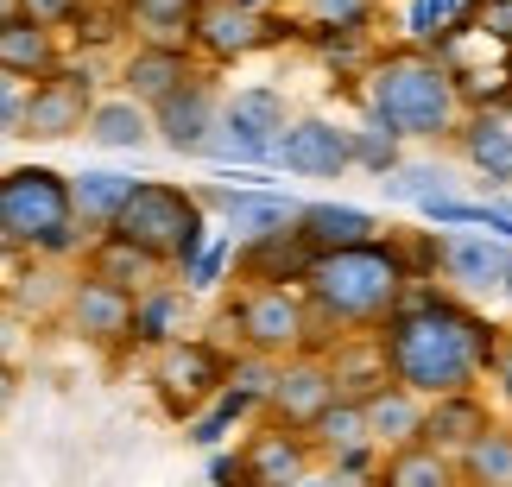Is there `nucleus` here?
<instances>
[{"mask_svg": "<svg viewBox=\"0 0 512 487\" xmlns=\"http://www.w3.org/2000/svg\"><path fill=\"white\" fill-rule=\"evenodd\" d=\"M228 266H234V241L228 235H209L203 253L184 266V279H190V291H215V285H228Z\"/></svg>", "mask_w": 512, "mask_h": 487, "instance_id": "nucleus-38", "label": "nucleus"}, {"mask_svg": "<svg viewBox=\"0 0 512 487\" xmlns=\"http://www.w3.org/2000/svg\"><path fill=\"white\" fill-rule=\"evenodd\" d=\"M83 140L108 146V152H140V146H152V108L127 102V95H95V108L83 121Z\"/></svg>", "mask_w": 512, "mask_h": 487, "instance_id": "nucleus-25", "label": "nucleus"}, {"mask_svg": "<svg viewBox=\"0 0 512 487\" xmlns=\"http://www.w3.org/2000/svg\"><path fill=\"white\" fill-rule=\"evenodd\" d=\"M241 481L247 487H298L304 475H310V443H304V431H291V424H260V431H253L241 450Z\"/></svg>", "mask_w": 512, "mask_h": 487, "instance_id": "nucleus-15", "label": "nucleus"}, {"mask_svg": "<svg viewBox=\"0 0 512 487\" xmlns=\"http://www.w3.org/2000/svg\"><path fill=\"white\" fill-rule=\"evenodd\" d=\"M304 304L310 317L342 329V336H367L392 317V304L411 291V272H405V247L399 235H380V241H361V247H336V253H310L304 266Z\"/></svg>", "mask_w": 512, "mask_h": 487, "instance_id": "nucleus-2", "label": "nucleus"}, {"mask_svg": "<svg viewBox=\"0 0 512 487\" xmlns=\"http://www.w3.org/2000/svg\"><path fill=\"white\" fill-rule=\"evenodd\" d=\"M462 7H468V0H411L405 32L424 45V38H437V32H449V26H462Z\"/></svg>", "mask_w": 512, "mask_h": 487, "instance_id": "nucleus-39", "label": "nucleus"}, {"mask_svg": "<svg viewBox=\"0 0 512 487\" xmlns=\"http://www.w3.org/2000/svg\"><path fill=\"white\" fill-rule=\"evenodd\" d=\"M487 424H494V412H487L481 393H443V399H424L418 443H424V450H437V456H462Z\"/></svg>", "mask_w": 512, "mask_h": 487, "instance_id": "nucleus-19", "label": "nucleus"}, {"mask_svg": "<svg viewBox=\"0 0 512 487\" xmlns=\"http://www.w3.org/2000/svg\"><path fill=\"white\" fill-rule=\"evenodd\" d=\"M304 266H310V247L291 228L234 247V279L241 285H304Z\"/></svg>", "mask_w": 512, "mask_h": 487, "instance_id": "nucleus-21", "label": "nucleus"}, {"mask_svg": "<svg viewBox=\"0 0 512 487\" xmlns=\"http://www.w3.org/2000/svg\"><path fill=\"white\" fill-rule=\"evenodd\" d=\"M462 152L487 184H512V121L500 114H462Z\"/></svg>", "mask_w": 512, "mask_h": 487, "instance_id": "nucleus-29", "label": "nucleus"}, {"mask_svg": "<svg viewBox=\"0 0 512 487\" xmlns=\"http://www.w3.org/2000/svg\"><path fill=\"white\" fill-rule=\"evenodd\" d=\"M361 418H367V437H373V450H411L418 443V424H424V399L418 393H405V386H373V393L361 399Z\"/></svg>", "mask_w": 512, "mask_h": 487, "instance_id": "nucleus-24", "label": "nucleus"}, {"mask_svg": "<svg viewBox=\"0 0 512 487\" xmlns=\"http://www.w3.org/2000/svg\"><path fill=\"white\" fill-rule=\"evenodd\" d=\"M215 114H222V102H215L209 76L196 70L184 89H171L159 108H152V140H165L171 152H184V159H209L215 146Z\"/></svg>", "mask_w": 512, "mask_h": 487, "instance_id": "nucleus-11", "label": "nucleus"}, {"mask_svg": "<svg viewBox=\"0 0 512 487\" xmlns=\"http://www.w3.org/2000/svg\"><path fill=\"white\" fill-rule=\"evenodd\" d=\"M13 7H19V19H32V26H45V32L64 38L70 19L83 13V0H13Z\"/></svg>", "mask_w": 512, "mask_h": 487, "instance_id": "nucleus-40", "label": "nucleus"}, {"mask_svg": "<svg viewBox=\"0 0 512 487\" xmlns=\"http://www.w3.org/2000/svg\"><path fill=\"white\" fill-rule=\"evenodd\" d=\"M241 355H266V361H291V355H323L317 342V317H310L298 285H234L228 317Z\"/></svg>", "mask_w": 512, "mask_h": 487, "instance_id": "nucleus-6", "label": "nucleus"}, {"mask_svg": "<svg viewBox=\"0 0 512 487\" xmlns=\"http://www.w3.org/2000/svg\"><path fill=\"white\" fill-rule=\"evenodd\" d=\"M95 235L70 216V178L51 165H13L0 171V247L32 260H70Z\"/></svg>", "mask_w": 512, "mask_h": 487, "instance_id": "nucleus-4", "label": "nucleus"}, {"mask_svg": "<svg viewBox=\"0 0 512 487\" xmlns=\"http://www.w3.org/2000/svg\"><path fill=\"white\" fill-rule=\"evenodd\" d=\"M95 108V70L89 64H57L51 76H38V83L19 89V121H13V140H76Z\"/></svg>", "mask_w": 512, "mask_h": 487, "instance_id": "nucleus-7", "label": "nucleus"}, {"mask_svg": "<svg viewBox=\"0 0 512 487\" xmlns=\"http://www.w3.org/2000/svg\"><path fill=\"white\" fill-rule=\"evenodd\" d=\"M203 209H222L228 216V241H260V235H285L291 222H298V203L279 197V190H266L260 178L253 184H234V190H209Z\"/></svg>", "mask_w": 512, "mask_h": 487, "instance_id": "nucleus-17", "label": "nucleus"}, {"mask_svg": "<svg viewBox=\"0 0 512 487\" xmlns=\"http://www.w3.org/2000/svg\"><path fill=\"white\" fill-rule=\"evenodd\" d=\"M304 443H310V456L329 462L336 475H361L373 456V437H367V418H361V399H329L317 418L304 424Z\"/></svg>", "mask_w": 512, "mask_h": 487, "instance_id": "nucleus-14", "label": "nucleus"}, {"mask_svg": "<svg viewBox=\"0 0 512 487\" xmlns=\"http://www.w3.org/2000/svg\"><path fill=\"white\" fill-rule=\"evenodd\" d=\"M310 253H336V247H361V241H380V216L361 203H298V222H291Z\"/></svg>", "mask_w": 512, "mask_h": 487, "instance_id": "nucleus-20", "label": "nucleus"}, {"mask_svg": "<svg viewBox=\"0 0 512 487\" xmlns=\"http://www.w3.org/2000/svg\"><path fill=\"white\" fill-rule=\"evenodd\" d=\"M13 13H19V7H13V0H0V26H7V19H13Z\"/></svg>", "mask_w": 512, "mask_h": 487, "instance_id": "nucleus-47", "label": "nucleus"}, {"mask_svg": "<svg viewBox=\"0 0 512 487\" xmlns=\"http://www.w3.org/2000/svg\"><path fill=\"white\" fill-rule=\"evenodd\" d=\"M57 64H64V38L32 26V19H7L0 26V76L7 83H38V76H51Z\"/></svg>", "mask_w": 512, "mask_h": 487, "instance_id": "nucleus-23", "label": "nucleus"}, {"mask_svg": "<svg viewBox=\"0 0 512 487\" xmlns=\"http://www.w3.org/2000/svg\"><path fill=\"white\" fill-rule=\"evenodd\" d=\"M228 355L203 336H171L152 348V386H159V405L171 418H196L203 405L222 393Z\"/></svg>", "mask_w": 512, "mask_h": 487, "instance_id": "nucleus-9", "label": "nucleus"}, {"mask_svg": "<svg viewBox=\"0 0 512 487\" xmlns=\"http://www.w3.org/2000/svg\"><path fill=\"white\" fill-rule=\"evenodd\" d=\"M329 399H336V380H329V361L323 355H291V361H279V374H272V386H266L272 424H291V431H304V424L317 418Z\"/></svg>", "mask_w": 512, "mask_h": 487, "instance_id": "nucleus-16", "label": "nucleus"}, {"mask_svg": "<svg viewBox=\"0 0 512 487\" xmlns=\"http://www.w3.org/2000/svg\"><path fill=\"white\" fill-rule=\"evenodd\" d=\"M468 32L494 38V45L512 51V0H475V19H468Z\"/></svg>", "mask_w": 512, "mask_h": 487, "instance_id": "nucleus-41", "label": "nucleus"}, {"mask_svg": "<svg viewBox=\"0 0 512 487\" xmlns=\"http://www.w3.org/2000/svg\"><path fill=\"white\" fill-rule=\"evenodd\" d=\"M171 336H184V291L177 285H152L133 298V342L140 348H159Z\"/></svg>", "mask_w": 512, "mask_h": 487, "instance_id": "nucleus-32", "label": "nucleus"}, {"mask_svg": "<svg viewBox=\"0 0 512 487\" xmlns=\"http://www.w3.org/2000/svg\"><path fill=\"white\" fill-rule=\"evenodd\" d=\"M13 121H19V83L0 76V140H13Z\"/></svg>", "mask_w": 512, "mask_h": 487, "instance_id": "nucleus-44", "label": "nucleus"}, {"mask_svg": "<svg viewBox=\"0 0 512 487\" xmlns=\"http://www.w3.org/2000/svg\"><path fill=\"white\" fill-rule=\"evenodd\" d=\"M209 481H215V487H247V481H241V456H222V450H215V456H209Z\"/></svg>", "mask_w": 512, "mask_h": 487, "instance_id": "nucleus-43", "label": "nucleus"}, {"mask_svg": "<svg viewBox=\"0 0 512 487\" xmlns=\"http://www.w3.org/2000/svg\"><path fill=\"white\" fill-rule=\"evenodd\" d=\"M247 412H260V405L222 386V393H215V399H209L196 418H184V424H190V443H203V450H222V437H228V431H234V424H241Z\"/></svg>", "mask_w": 512, "mask_h": 487, "instance_id": "nucleus-34", "label": "nucleus"}, {"mask_svg": "<svg viewBox=\"0 0 512 487\" xmlns=\"http://www.w3.org/2000/svg\"><path fill=\"white\" fill-rule=\"evenodd\" d=\"M272 165H285L291 178H342L348 165V127H336L329 114H291V127L272 146Z\"/></svg>", "mask_w": 512, "mask_h": 487, "instance_id": "nucleus-12", "label": "nucleus"}, {"mask_svg": "<svg viewBox=\"0 0 512 487\" xmlns=\"http://www.w3.org/2000/svg\"><path fill=\"white\" fill-rule=\"evenodd\" d=\"M487 374H494V386H500V399L512 405V336H500V348H494V361H487Z\"/></svg>", "mask_w": 512, "mask_h": 487, "instance_id": "nucleus-42", "label": "nucleus"}, {"mask_svg": "<svg viewBox=\"0 0 512 487\" xmlns=\"http://www.w3.org/2000/svg\"><path fill=\"white\" fill-rule=\"evenodd\" d=\"M456 481L462 487H512V431L506 424H487L456 456Z\"/></svg>", "mask_w": 512, "mask_h": 487, "instance_id": "nucleus-31", "label": "nucleus"}, {"mask_svg": "<svg viewBox=\"0 0 512 487\" xmlns=\"http://www.w3.org/2000/svg\"><path fill=\"white\" fill-rule=\"evenodd\" d=\"M373 487H462V481H456V456H437L424 443H411V450L386 456V469Z\"/></svg>", "mask_w": 512, "mask_h": 487, "instance_id": "nucleus-33", "label": "nucleus"}, {"mask_svg": "<svg viewBox=\"0 0 512 487\" xmlns=\"http://www.w3.org/2000/svg\"><path fill=\"white\" fill-rule=\"evenodd\" d=\"M373 342H380L392 386H405L418 399H443V393H475L481 386L487 361L500 348V329L437 285H411L392 304V317L373 329Z\"/></svg>", "mask_w": 512, "mask_h": 487, "instance_id": "nucleus-1", "label": "nucleus"}, {"mask_svg": "<svg viewBox=\"0 0 512 487\" xmlns=\"http://www.w3.org/2000/svg\"><path fill=\"white\" fill-rule=\"evenodd\" d=\"M304 19L317 32H336V38H348V32H367V19H373V0H304Z\"/></svg>", "mask_w": 512, "mask_h": 487, "instance_id": "nucleus-37", "label": "nucleus"}, {"mask_svg": "<svg viewBox=\"0 0 512 487\" xmlns=\"http://www.w3.org/2000/svg\"><path fill=\"white\" fill-rule=\"evenodd\" d=\"M102 235L140 247L159 272L165 266L184 272L209 241V209H203L196 190H177V184H159V178H133V197L114 209V222Z\"/></svg>", "mask_w": 512, "mask_h": 487, "instance_id": "nucleus-5", "label": "nucleus"}, {"mask_svg": "<svg viewBox=\"0 0 512 487\" xmlns=\"http://www.w3.org/2000/svg\"><path fill=\"white\" fill-rule=\"evenodd\" d=\"M386 197H399V203H430V197H456V184L443 178L437 165H399V171H386Z\"/></svg>", "mask_w": 512, "mask_h": 487, "instance_id": "nucleus-36", "label": "nucleus"}, {"mask_svg": "<svg viewBox=\"0 0 512 487\" xmlns=\"http://www.w3.org/2000/svg\"><path fill=\"white\" fill-rule=\"evenodd\" d=\"M83 272H89V279H102V285H114V291H127V298H140V291L159 285V266H152L140 247L114 241V235H95L83 247Z\"/></svg>", "mask_w": 512, "mask_h": 487, "instance_id": "nucleus-26", "label": "nucleus"}, {"mask_svg": "<svg viewBox=\"0 0 512 487\" xmlns=\"http://www.w3.org/2000/svg\"><path fill=\"white\" fill-rule=\"evenodd\" d=\"M329 361V380H336V399H367L373 386H386V361H380V342L367 336H336V348H323Z\"/></svg>", "mask_w": 512, "mask_h": 487, "instance_id": "nucleus-27", "label": "nucleus"}, {"mask_svg": "<svg viewBox=\"0 0 512 487\" xmlns=\"http://www.w3.org/2000/svg\"><path fill=\"white\" fill-rule=\"evenodd\" d=\"M500 298H506V304H512V266H506V279H500Z\"/></svg>", "mask_w": 512, "mask_h": 487, "instance_id": "nucleus-46", "label": "nucleus"}, {"mask_svg": "<svg viewBox=\"0 0 512 487\" xmlns=\"http://www.w3.org/2000/svg\"><path fill=\"white\" fill-rule=\"evenodd\" d=\"M367 95V121H380L392 140H443L462 127V83L443 57H430L424 45L380 51L361 76Z\"/></svg>", "mask_w": 512, "mask_h": 487, "instance_id": "nucleus-3", "label": "nucleus"}, {"mask_svg": "<svg viewBox=\"0 0 512 487\" xmlns=\"http://www.w3.org/2000/svg\"><path fill=\"white\" fill-rule=\"evenodd\" d=\"M500 209H506V216H512V203H500Z\"/></svg>", "mask_w": 512, "mask_h": 487, "instance_id": "nucleus-49", "label": "nucleus"}, {"mask_svg": "<svg viewBox=\"0 0 512 487\" xmlns=\"http://www.w3.org/2000/svg\"><path fill=\"white\" fill-rule=\"evenodd\" d=\"M241 7H253V13H266V0H241Z\"/></svg>", "mask_w": 512, "mask_h": 487, "instance_id": "nucleus-48", "label": "nucleus"}, {"mask_svg": "<svg viewBox=\"0 0 512 487\" xmlns=\"http://www.w3.org/2000/svg\"><path fill=\"white\" fill-rule=\"evenodd\" d=\"M196 76V57L184 51V45H133L127 57H121V95L127 102H140V108H159L171 89H184Z\"/></svg>", "mask_w": 512, "mask_h": 487, "instance_id": "nucleus-18", "label": "nucleus"}, {"mask_svg": "<svg viewBox=\"0 0 512 487\" xmlns=\"http://www.w3.org/2000/svg\"><path fill=\"white\" fill-rule=\"evenodd\" d=\"M64 323L89 348H121V342H133V298L102 279H89V272H76L64 291Z\"/></svg>", "mask_w": 512, "mask_h": 487, "instance_id": "nucleus-13", "label": "nucleus"}, {"mask_svg": "<svg viewBox=\"0 0 512 487\" xmlns=\"http://www.w3.org/2000/svg\"><path fill=\"white\" fill-rule=\"evenodd\" d=\"M298 26H285V19H266L241 7V0H203L190 19V57H209V64H241V57L279 45V38H291Z\"/></svg>", "mask_w": 512, "mask_h": 487, "instance_id": "nucleus-10", "label": "nucleus"}, {"mask_svg": "<svg viewBox=\"0 0 512 487\" xmlns=\"http://www.w3.org/2000/svg\"><path fill=\"white\" fill-rule=\"evenodd\" d=\"M203 0H121V19L140 26V45H184L190 51V19Z\"/></svg>", "mask_w": 512, "mask_h": 487, "instance_id": "nucleus-30", "label": "nucleus"}, {"mask_svg": "<svg viewBox=\"0 0 512 487\" xmlns=\"http://www.w3.org/2000/svg\"><path fill=\"white\" fill-rule=\"evenodd\" d=\"M133 197V178L127 171H102V165H89V171H76L70 178V216L89 228V235H102V228L114 222V209H121Z\"/></svg>", "mask_w": 512, "mask_h": 487, "instance_id": "nucleus-28", "label": "nucleus"}, {"mask_svg": "<svg viewBox=\"0 0 512 487\" xmlns=\"http://www.w3.org/2000/svg\"><path fill=\"white\" fill-rule=\"evenodd\" d=\"M13 393H19V374H13V361H0V412L13 405Z\"/></svg>", "mask_w": 512, "mask_h": 487, "instance_id": "nucleus-45", "label": "nucleus"}, {"mask_svg": "<svg viewBox=\"0 0 512 487\" xmlns=\"http://www.w3.org/2000/svg\"><path fill=\"white\" fill-rule=\"evenodd\" d=\"M437 266L462 291H500L506 266H512V247L494 241V235H449V241H437Z\"/></svg>", "mask_w": 512, "mask_h": 487, "instance_id": "nucleus-22", "label": "nucleus"}, {"mask_svg": "<svg viewBox=\"0 0 512 487\" xmlns=\"http://www.w3.org/2000/svg\"><path fill=\"white\" fill-rule=\"evenodd\" d=\"M348 165H361V171H373V178H386V171H399V140H392L380 121L348 127Z\"/></svg>", "mask_w": 512, "mask_h": 487, "instance_id": "nucleus-35", "label": "nucleus"}, {"mask_svg": "<svg viewBox=\"0 0 512 487\" xmlns=\"http://www.w3.org/2000/svg\"><path fill=\"white\" fill-rule=\"evenodd\" d=\"M291 127V102L285 89H234L222 114H215V133L222 140L209 146V159H234V165H272V146H279V133Z\"/></svg>", "mask_w": 512, "mask_h": 487, "instance_id": "nucleus-8", "label": "nucleus"}]
</instances>
